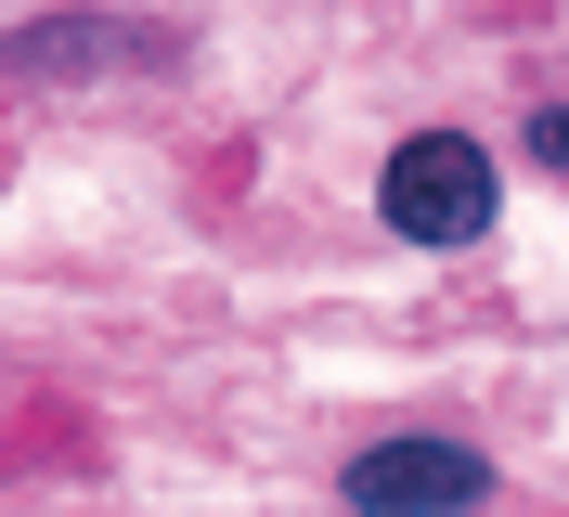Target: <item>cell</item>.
Returning <instances> with one entry per match:
<instances>
[{
	"mask_svg": "<svg viewBox=\"0 0 569 517\" xmlns=\"http://www.w3.org/2000/svg\"><path fill=\"white\" fill-rule=\"evenodd\" d=\"M376 220L401 246H479L492 233V156L466 130H415L389 142V169H376Z\"/></svg>",
	"mask_w": 569,
	"mask_h": 517,
	"instance_id": "6da1fadb",
	"label": "cell"
},
{
	"mask_svg": "<svg viewBox=\"0 0 569 517\" xmlns=\"http://www.w3.org/2000/svg\"><path fill=\"white\" fill-rule=\"evenodd\" d=\"M492 491V466L466 440H376L350 466V505H479Z\"/></svg>",
	"mask_w": 569,
	"mask_h": 517,
	"instance_id": "7a4b0ae2",
	"label": "cell"
},
{
	"mask_svg": "<svg viewBox=\"0 0 569 517\" xmlns=\"http://www.w3.org/2000/svg\"><path fill=\"white\" fill-rule=\"evenodd\" d=\"M531 156H543V169H569V103H543V117H531Z\"/></svg>",
	"mask_w": 569,
	"mask_h": 517,
	"instance_id": "3957f363",
	"label": "cell"
}]
</instances>
